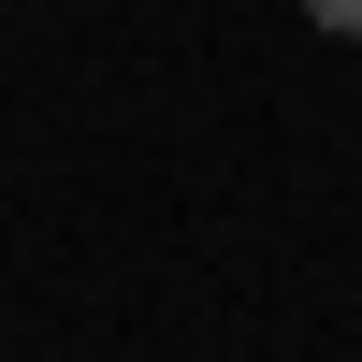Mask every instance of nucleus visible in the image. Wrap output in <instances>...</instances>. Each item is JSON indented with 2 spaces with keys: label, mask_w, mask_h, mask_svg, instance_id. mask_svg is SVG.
<instances>
[{
  "label": "nucleus",
  "mask_w": 362,
  "mask_h": 362,
  "mask_svg": "<svg viewBox=\"0 0 362 362\" xmlns=\"http://www.w3.org/2000/svg\"><path fill=\"white\" fill-rule=\"evenodd\" d=\"M305 15H319V29H362V0H305Z\"/></svg>",
  "instance_id": "nucleus-1"
}]
</instances>
